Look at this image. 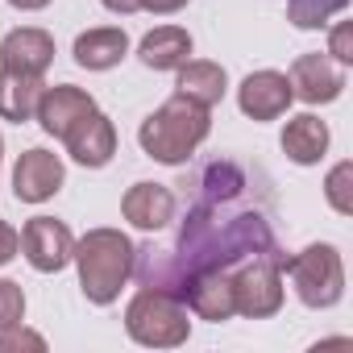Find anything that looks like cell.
Listing matches in <instances>:
<instances>
[{
	"label": "cell",
	"instance_id": "cell-25",
	"mask_svg": "<svg viewBox=\"0 0 353 353\" xmlns=\"http://www.w3.org/2000/svg\"><path fill=\"white\" fill-rule=\"evenodd\" d=\"M328 59L341 63V67H353V26L349 21L332 26V34H328Z\"/></svg>",
	"mask_w": 353,
	"mask_h": 353
},
{
	"label": "cell",
	"instance_id": "cell-10",
	"mask_svg": "<svg viewBox=\"0 0 353 353\" xmlns=\"http://www.w3.org/2000/svg\"><path fill=\"white\" fill-rule=\"evenodd\" d=\"M291 92L303 104H332L345 92V67L332 63L328 54H299L291 63Z\"/></svg>",
	"mask_w": 353,
	"mask_h": 353
},
{
	"label": "cell",
	"instance_id": "cell-21",
	"mask_svg": "<svg viewBox=\"0 0 353 353\" xmlns=\"http://www.w3.org/2000/svg\"><path fill=\"white\" fill-rule=\"evenodd\" d=\"M345 9H349V0H287V21L295 30H324Z\"/></svg>",
	"mask_w": 353,
	"mask_h": 353
},
{
	"label": "cell",
	"instance_id": "cell-29",
	"mask_svg": "<svg viewBox=\"0 0 353 353\" xmlns=\"http://www.w3.org/2000/svg\"><path fill=\"white\" fill-rule=\"evenodd\" d=\"M13 9H21V13H38V9H46L50 0H9Z\"/></svg>",
	"mask_w": 353,
	"mask_h": 353
},
{
	"label": "cell",
	"instance_id": "cell-5",
	"mask_svg": "<svg viewBox=\"0 0 353 353\" xmlns=\"http://www.w3.org/2000/svg\"><path fill=\"white\" fill-rule=\"evenodd\" d=\"M283 270L291 274L295 299L303 307L324 312V307H336L345 299V262H341V250L328 241H316V245L291 254Z\"/></svg>",
	"mask_w": 353,
	"mask_h": 353
},
{
	"label": "cell",
	"instance_id": "cell-6",
	"mask_svg": "<svg viewBox=\"0 0 353 353\" xmlns=\"http://www.w3.org/2000/svg\"><path fill=\"white\" fill-rule=\"evenodd\" d=\"M283 266H287V254H254L229 270L237 316L266 320L283 307Z\"/></svg>",
	"mask_w": 353,
	"mask_h": 353
},
{
	"label": "cell",
	"instance_id": "cell-14",
	"mask_svg": "<svg viewBox=\"0 0 353 353\" xmlns=\"http://www.w3.org/2000/svg\"><path fill=\"white\" fill-rule=\"evenodd\" d=\"M174 208H179V204H174V192L162 188V183H133L125 192V200H121V216L133 229H141V233L166 229L174 221Z\"/></svg>",
	"mask_w": 353,
	"mask_h": 353
},
{
	"label": "cell",
	"instance_id": "cell-30",
	"mask_svg": "<svg viewBox=\"0 0 353 353\" xmlns=\"http://www.w3.org/2000/svg\"><path fill=\"white\" fill-rule=\"evenodd\" d=\"M0 158H5V137H0Z\"/></svg>",
	"mask_w": 353,
	"mask_h": 353
},
{
	"label": "cell",
	"instance_id": "cell-3",
	"mask_svg": "<svg viewBox=\"0 0 353 353\" xmlns=\"http://www.w3.org/2000/svg\"><path fill=\"white\" fill-rule=\"evenodd\" d=\"M133 258H137V245L121 229H88L71 254V262L79 266V287L88 303L96 307L117 303L121 287L133 279Z\"/></svg>",
	"mask_w": 353,
	"mask_h": 353
},
{
	"label": "cell",
	"instance_id": "cell-1",
	"mask_svg": "<svg viewBox=\"0 0 353 353\" xmlns=\"http://www.w3.org/2000/svg\"><path fill=\"white\" fill-rule=\"evenodd\" d=\"M237 200H200L192 196V208L174 233L170 245H137L133 279L141 287H162L183 299V287L204 270H233L237 262L254 254H283L270 208L241 204Z\"/></svg>",
	"mask_w": 353,
	"mask_h": 353
},
{
	"label": "cell",
	"instance_id": "cell-9",
	"mask_svg": "<svg viewBox=\"0 0 353 353\" xmlns=\"http://www.w3.org/2000/svg\"><path fill=\"white\" fill-rule=\"evenodd\" d=\"M295 92H291V79L283 71H250L237 88V108L250 117V121H279L287 108H291Z\"/></svg>",
	"mask_w": 353,
	"mask_h": 353
},
{
	"label": "cell",
	"instance_id": "cell-16",
	"mask_svg": "<svg viewBox=\"0 0 353 353\" xmlns=\"http://www.w3.org/2000/svg\"><path fill=\"white\" fill-rule=\"evenodd\" d=\"M225 92H229V75L212 59H188L179 67V79H174V96H183L200 108H216L225 100Z\"/></svg>",
	"mask_w": 353,
	"mask_h": 353
},
{
	"label": "cell",
	"instance_id": "cell-18",
	"mask_svg": "<svg viewBox=\"0 0 353 353\" xmlns=\"http://www.w3.org/2000/svg\"><path fill=\"white\" fill-rule=\"evenodd\" d=\"M283 154L295 162V166H316L324 154H328V125L316 117V112H299L283 125V137H279Z\"/></svg>",
	"mask_w": 353,
	"mask_h": 353
},
{
	"label": "cell",
	"instance_id": "cell-13",
	"mask_svg": "<svg viewBox=\"0 0 353 353\" xmlns=\"http://www.w3.org/2000/svg\"><path fill=\"white\" fill-rule=\"evenodd\" d=\"M63 145H67V154H71L79 166L100 170V166H108L112 154H117V129H112V121L96 108V112H88V117L63 137Z\"/></svg>",
	"mask_w": 353,
	"mask_h": 353
},
{
	"label": "cell",
	"instance_id": "cell-27",
	"mask_svg": "<svg viewBox=\"0 0 353 353\" xmlns=\"http://www.w3.org/2000/svg\"><path fill=\"white\" fill-rule=\"evenodd\" d=\"M141 9L145 13H158V17H170V13L188 9V0H141Z\"/></svg>",
	"mask_w": 353,
	"mask_h": 353
},
{
	"label": "cell",
	"instance_id": "cell-26",
	"mask_svg": "<svg viewBox=\"0 0 353 353\" xmlns=\"http://www.w3.org/2000/svg\"><path fill=\"white\" fill-rule=\"evenodd\" d=\"M17 254H21V233L9 221H0V266H9Z\"/></svg>",
	"mask_w": 353,
	"mask_h": 353
},
{
	"label": "cell",
	"instance_id": "cell-20",
	"mask_svg": "<svg viewBox=\"0 0 353 353\" xmlns=\"http://www.w3.org/2000/svg\"><path fill=\"white\" fill-rule=\"evenodd\" d=\"M42 92H46L42 75H21V71L0 67V121H13V125L34 121Z\"/></svg>",
	"mask_w": 353,
	"mask_h": 353
},
{
	"label": "cell",
	"instance_id": "cell-4",
	"mask_svg": "<svg viewBox=\"0 0 353 353\" xmlns=\"http://www.w3.org/2000/svg\"><path fill=\"white\" fill-rule=\"evenodd\" d=\"M125 332L145 349H174L192 336V307L162 287H141L125 307Z\"/></svg>",
	"mask_w": 353,
	"mask_h": 353
},
{
	"label": "cell",
	"instance_id": "cell-11",
	"mask_svg": "<svg viewBox=\"0 0 353 353\" xmlns=\"http://www.w3.org/2000/svg\"><path fill=\"white\" fill-rule=\"evenodd\" d=\"M88 112H96V100H92V92H83V88H75V83H54V88H46L42 92V100H38V112H34V121L42 125V133H50V137H67Z\"/></svg>",
	"mask_w": 353,
	"mask_h": 353
},
{
	"label": "cell",
	"instance_id": "cell-22",
	"mask_svg": "<svg viewBox=\"0 0 353 353\" xmlns=\"http://www.w3.org/2000/svg\"><path fill=\"white\" fill-rule=\"evenodd\" d=\"M324 200L336 216H349L353 212V162H336L328 170V179H324Z\"/></svg>",
	"mask_w": 353,
	"mask_h": 353
},
{
	"label": "cell",
	"instance_id": "cell-7",
	"mask_svg": "<svg viewBox=\"0 0 353 353\" xmlns=\"http://www.w3.org/2000/svg\"><path fill=\"white\" fill-rule=\"evenodd\" d=\"M21 254L26 262L38 270V274H59L63 266H71V254H75V237L63 221L54 216H34L26 221L21 229Z\"/></svg>",
	"mask_w": 353,
	"mask_h": 353
},
{
	"label": "cell",
	"instance_id": "cell-2",
	"mask_svg": "<svg viewBox=\"0 0 353 353\" xmlns=\"http://www.w3.org/2000/svg\"><path fill=\"white\" fill-rule=\"evenodd\" d=\"M208 133H212V108H200L183 96H170L141 121L137 145L145 150V158L162 166H183L204 145Z\"/></svg>",
	"mask_w": 353,
	"mask_h": 353
},
{
	"label": "cell",
	"instance_id": "cell-12",
	"mask_svg": "<svg viewBox=\"0 0 353 353\" xmlns=\"http://www.w3.org/2000/svg\"><path fill=\"white\" fill-rule=\"evenodd\" d=\"M54 63V38L38 26H21L0 38V67L21 75H46Z\"/></svg>",
	"mask_w": 353,
	"mask_h": 353
},
{
	"label": "cell",
	"instance_id": "cell-28",
	"mask_svg": "<svg viewBox=\"0 0 353 353\" xmlns=\"http://www.w3.org/2000/svg\"><path fill=\"white\" fill-rule=\"evenodd\" d=\"M100 5H104L108 13H121V17H129V13H141V0H100Z\"/></svg>",
	"mask_w": 353,
	"mask_h": 353
},
{
	"label": "cell",
	"instance_id": "cell-8",
	"mask_svg": "<svg viewBox=\"0 0 353 353\" xmlns=\"http://www.w3.org/2000/svg\"><path fill=\"white\" fill-rule=\"evenodd\" d=\"M63 179H67L63 158L42 150V145H34L13 166V196L21 204H46V200H54L63 192Z\"/></svg>",
	"mask_w": 353,
	"mask_h": 353
},
{
	"label": "cell",
	"instance_id": "cell-19",
	"mask_svg": "<svg viewBox=\"0 0 353 353\" xmlns=\"http://www.w3.org/2000/svg\"><path fill=\"white\" fill-rule=\"evenodd\" d=\"M137 59L150 71H179L192 59V34L183 26H158L137 42Z\"/></svg>",
	"mask_w": 353,
	"mask_h": 353
},
{
	"label": "cell",
	"instance_id": "cell-24",
	"mask_svg": "<svg viewBox=\"0 0 353 353\" xmlns=\"http://www.w3.org/2000/svg\"><path fill=\"white\" fill-rule=\"evenodd\" d=\"M9 349H34V353H42V349H46V336L30 332L26 324H13V328H0V353H9Z\"/></svg>",
	"mask_w": 353,
	"mask_h": 353
},
{
	"label": "cell",
	"instance_id": "cell-17",
	"mask_svg": "<svg viewBox=\"0 0 353 353\" xmlns=\"http://www.w3.org/2000/svg\"><path fill=\"white\" fill-rule=\"evenodd\" d=\"M75 63L83 71H112L125 54H129V34L121 26H96V30H83L71 46Z\"/></svg>",
	"mask_w": 353,
	"mask_h": 353
},
{
	"label": "cell",
	"instance_id": "cell-23",
	"mask_svg": "<svg viewBox=\"0 0 353 353\" xmlns=\"http://www.w3.org/2000/svg\"><path fill=\"white\" fill-rule=\"evenodd\" d=\"M26 320V291L13 279H0V328H13Z\"/></svg>",
	"mask_w": 353,
	"mask_h": 353
},
{
	"label": "cell",
	"instance_id": "cell-15",
	"mask_svg": "<svg viewBox=\"0 0 353 353\" xmlns=\"http://www.w3.org/2000/svg\"><path fill=\"white\" fill-rule=\"evenodd\" d=\"M183 303L192 307L196 320H212V324L233 320L237 307H233V283H229V270H204V274H196V279L183 287Z\"/></svg>",
	"mask_w": 353,
	"mask_h": 353
}]
</instances>
